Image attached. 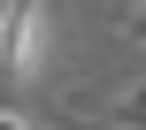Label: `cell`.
Here are the masks:
<instances>
[{
    "label": "cell",
    "mask_w": 146,
    "mask_h": 130,
    "mask_svg": "<svg viewBox=\"0 0 146 130\" xmlns=\"http://www.w3.org/2000/svg\"><path fill=\"white\" fill-rule=\"evenodd\" d=\"M0 130H46L38 115H23V107H0Z\"/></svg>",
    "instance_id": "4"
},
{
    "label": "cell",
    "mask_w": 146,
    "mask_h": 130,
    "mask_svg": "<svg viewBox=\"0 0 146 130\" xmlns=\"http://www.w3.org/2000/svg\"><path fill=\"white\" fill-rule=\"evenodd\" d=\"M69 115H92V123H108V130H146V77H123V84H108L100 100H69Z\"/></svg>",
    "instance_id": "2"
},
{
    "label": "cell",
    "mask_w": 146,
    "mask_h": 130,
    "mask_svg": "<svg viewBox=\"0 0 146 130\" xmlns=\"http://www.w3.org/2000/svg\"><path fill=\"white\" fill-rule=\"evenodd\" d=\"M46 130H77V123H46Z\"/></svg>",
    "instance_id": "5"
},
{
    "label": "cell",
    "mask_w": 146,
    "mask_h": 130,
    "mask_svg": "<svg viewBox=\"0 0 146 130\" xmlns=\"http://www.w3.org/2000/svg\"><path fill=\"white\" fill-rule=\"evenodd\" d=\"M100 8H108V23H115V38L146 54V0H100Z\"/></svg>",
    "instance_id": "3"
},
{
    "label": "cell",
    "mask_w": 146,
    "mask_h": 130,
    "mask_svg": "<svg viewBox=\"0 0 146 130\" xmlns=\"http://www.w3.org/2000/svg\"><path fill=\"white\" fill-rule=\"evenodd\" d=\"M46 38H54V8L46 0H0V92L38 84Z\"/></svg>",
    "instance_id": "1"
}]
</instances>
